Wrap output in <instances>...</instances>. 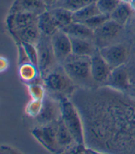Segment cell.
I'll list each match as a JSON object with an SVG mask.
<instances>
[{
  "mask_svg": "<svg viewBox=\"0 0 135 154\" xmlns=\"http://www.w3.org/2000/svg\"><path fill=\"white\" fill-rule=\"evenodd\" d=\"M36 47L38 49V70L39 74L44 78L52 71L51 69L56 59L51 37L41 35Z\"/></svg>",
  "mask_w": 135,
  "mask_h": 154,
  "instance_id": "obj_4",
  "label": "cell"
},
{
  "mask_svg": "<svg viewBox=\"0 0 135 154\" xmlns=\"http://www.w3.org/2000/svg\"><path fill=\"white\" fill-rule=\"evenodd\" d=\"M106 83H107V86L110 88L114 90L119 91H128L131 87L130 82L128 73L124 65L112 69Z\"/></svg>",
  "mask_w": 135,
  "mask_h": 154,
  "instance_id": "obj_13",
  "label": "cell"
},
{
  "mask_svg": "<svg viewBox=\"0 0 135 154\" xmlns=\"http://www.w3.org/2000/svg\"><path fill=\"white\" fill-rule=\"evenodd\" d=\"M56 129H57V143H58L57 154H59L63 150H65L76 141L71 134V132L69 131V130L63 123L61 117L56 122Z\"/></svg>",
  "mask_w": 135,
  "mask_h": 154,
  "instance_id": "obj_16",
  "label": "cell"
},
{
  "mask_svg": "<svg viewBox=\"0 0 135 154\" xmlns=\"http://www.w3.org/2000/svg\"><path fill=\"white\" fill-rule=\"evenodd\" d=\"M43 1L45 2L46 5L48 8V7H52L53 5H57L60 0H43Z\"/></svg>",
  "mask_w": 135,
  "mask_h": 154,
  "instance_id": "obj_33",
  "label": "cell"
},
{
  "mask_svg": "<svg viewBox=\"0 0 135 154\" xmlns=\"http://www.w3.org/2000/svg\"><path fill=\"white\" fill-rule=\"evenodd\" d=\"M63 69L73 82L85 83L90 78L92 79L90 72V58L77 57V59L69 60L64 63Z\"/></svg>",
  "mask_w": 135,
  "mask_h": 154,
  "instance_id": "obj_3",
  "label": "cell"
},
{
  "mask_svg": "<svg viewBox=\"0 0 135 154\" xmlns=\"http://www.w3.org/2000/svg\"><path fill=\"white\" fill-rule=\"evenodd\" d=\"M110 19H111V17L108 14H99L93 16L92 18L89 19L88 20H86V22L83 23V24L86 25L90 29L94 32L96 29H98L100 26H101L104 23L106 22Z\"/></svg>",
  "mask_w": 135,
  "mask_h": 154,
  "instance_id": "obj_27",
  "label": "cell"
},
{
  "mask_svg": "<svg viewBox=\"0 0 135 154\" xmlns=\"http://www.w3.org/2000/svg\"><path fill=\"white\" fill-rule=\"evenodd\" d=\"M20 43L26 51V54L30 62L38 68V49H37L36 45L32 44V43H27V42H20Z\"/></svg>",
  "mask_w": 135,
  "mask_h": 154,
  "instance_id": "obj_29",
  "label": "cell"
},
{
  "mask_svg": "<svg viewBox=\"0 0 135 154\" xmlns=\"http://www.w3.org/2000/svg\"><path fill=\"white\" fill-rule=\"evenodd\" d=\"M122 29V26L110 19L106 22L104 23L101 26L94 31V41L96 42V43L99 45L101 44V48L105 47L106 42H111L118 36Z\"/></svg>",
  "mask_w": 135,
  "mask_h": 154,
  "instance_id": "obj_11",
  "label": "cell"
},
{
  "mask_svg": "<svg viewBox=\"0 0 135 154\" xmlns=\"http://www.w3.org/2000/svg\"><path fill=\"white\" fill-rule=\"evenodd\" d=\"M47 10V6L43 0H15L10 13L26 12L39 16Z\"/></svg>",
  "mask_w": 135,
  "mask_h": 154,
  "instance_id": "obj_14",
  "label": "cell"
},
{
  "mask_svg": "<svg viewBox=\"0 0 135 154\" xmlns=\"http://www.w3.org/2000/svg\"><path fill=\"white\" fill-rule=\"evenodd\" d=\"M61 117V109L60 103H56L51 97H46L43 99L42 109L40 113L35 119L39 125H45L53 124L58 121Z\"/></svg>",
  "mask_w": 135,
  "mask_h": 154,
  "instance_id": "obj_9",
  "label": "cell"
},
{
  "mask_svg": "<svg viewBox=\"0 0 135 154\" xmlns=\"http://www.w3.org/2000/svg\"><path fill=\"white\" fill-rule=\"evenodd\" d=\"M12 35L15 36V38H17L20 42H27L35 45L39 42L41 37V33L38 28L37 24L20 30L18 32H14Z\"/></svg>",
  "mask_w": 135,
  "mask_h": 154,
  "instance_id": "obj_19",
  "label": "cell"
},
{
  "mask_svg": "<svg viewBox=\"0 0 135 154\" xmlns=\"http://www.w3.org/2000/svg\"><path fill=\"white\" fill-rule=\"evenodd\" d=\"M120 1L121 2H124V3H128V4H130L133 0H120Z\"/></svg>",
  "mask_w": 135,
  "mask_h": 154,
  "instance_id": "obj_36",
  "label": "cell"
},
{
  "mask_svg": "<svg viewBox=\"0 0 135 154\" xmlns=\"http://www.w3.org/2000/svg\"><path fill=\"white\" fill-rule=\"evenodd\" d=\"M61 109V119L71 132L77 143L86 144L83 120L77 107L66 97L59 100Z\"/></svg>",
  "mask_w": 135,
  "mask_h": 154,
  "instance_id": "obj_2",
  "label": "cell"
},
{
  "mask_svg": "<svg viewBox=\"0 0 135 154\" xmlns=\"http://www.w3.org/2000/svg\"><path fill=\"white\" fill-rule=\"evenodd\" d=\"M70 39L72 43V54L74 56L90 58L98 51L92 42V40L71 36Z\"/></svg>",
  "mask_w": 135,
  "mask_h": 154,
  "instance_id": "obj_15",
  "label": "cell"
},
{
  "mask_svg": "<svg viewBox=\"0 0 135 154\" xmlns=\"http://www.w3.org/2000/svg\"><path fill=\"white\" fill-rule=\"evenodd\" d=\"M121 3L120 0H97L96 5L101 14H110L112 13Z\"/></svg>",
  "mask_w": 135,
  "mask_h": 154,
  "instance_id": "obj_25",
  "label": "cell"
},
{
  "mask_svg": "<svg viewBox=\"0 0 135 154\" xmlns=\"http://www.w3.org/2000/svg\"><path fill=\"white\" fill-rule=\"evenodd\" d=\"M99 14H101V13L100 12L99 9L97 7L96 2H94L82 9L74 11L73 14V20L74 22L85 23L89 19L92 18L93 16Z\"/></svg>",
  "mask_w": 135,
  "mask_h": 154,
  "instance_id": "obj_22",
  "label": "cell"
},
{
  "mask_svg": "<svg viewBox=\"0 0 135 154\" xmlns=\"http://www.w3.org/2000/svg\"><path fill=\"white\" fill-rule=\"evenodd\" d=\"M68 36L76 38H84L89 40H94V31L88 27L83 23L72 22L68 26L62 29Z\"/></svg>",
  "mask_w": 135,
  "mask_h": 154,
  "instance_id": "obj_18",
  "label": "cell"
},
{
  "mask_svg": "<svg viewBox=\"0 0 135 154\" xmlns=\"http://www.w3.org/2000/svg\"><path fill=\"white\" fill-rule=\"evenodd\" d=\"M96 1L97 0H60L56 7H63L74 12Z\"/></svg>",
  "mask_w": 135,
  "mask_h": 154,
  "instance_id": "obj_24",
  "label": "cell"
},
{
  "mask_svg": "<svg viewBox=\"0 0 135 154\" xmlns=\"http://www.w3.org/2000/svg\"><path fill=\"white\" fill-rule=\"evenodd\" d=\"M37 26L41 35L48 37H52L56 32L60 30L50 10H46L38 16Z\"/></svg>",
  "mask_w": 135,
  "mask_h": 154,
  "instance_id": "obj_17",
  "label": "cell"
},
{
  "mask_svg": "<svg viewBox=\"0 0 135 154\" xmlns=\"http://www.w3.org/2000/svg\"><path fill=\"white\" fill-rule=\"evenodd\" d=\"M38 16L26 12H14L10 13L6 20L7 26L11 33L18 32L25 28L37 24Z\"/></svg>",
  "mask_w": 135,
  "mask_h": 154,
  "instance_id": "obj_10",
  "label": "cell"
},
{
  "mask_svg": "<svg viewBox=\"0 0 135 154\" xmlns=\"http://www.w3.org/2000/svg\"><path fill=\"white\" fill-rule=\"evenodd\" d=\"M134 29H135V26H134Z\"/></svg>",
  "mask_w": 135,
  "mask_h": 154,
  "instance_id": "obj_37",
  "label": "cell"
},
{
  "mask_svg": "<svg viewBox=\"0 0 135 154\" xmlns=\"http://www.w3.org/2000/svg\"><path fill=\"white\" fill-rule=\"evenodd\" d=\"M38 74V68L32 63H23L19 67V75L21 80L28 83H32L33 81H35Z\"/></svg>",
  "mask_w": 135,
  "mask_h": 154,
  "instance_id": "obj_23",
  "label": "cell"
},
{
  "mask_svg": "<svg viewBox=\"0 0 135 154\" xmlns=\"http://www.w3.org/2000/svg\"><path fill=\"white\" fill-rule=\"evenodd\" d=\"M50 12L55 20V21L58 24L60 30H62L74 22L73 20L74 12L69 9H65L63 7H54L53 9H50Z\"/></svg>",
  "mask_w": 135,
  "mask_h": 154,
  "instance_id": "obj_20",
  "label": "cell"
},
{
  "mask_svg": "<svg viewBox=\"0 0 135 154\" xmlns=\"http://www.w3.org/2000/svg\"><path fill=\"white\" fill-rule=\"evenodd\" d=\"M75 105L83 120L86 145L105 154H135V101L112 88L88 95Z\"/></svg>",
  "mask_w": 135,
  "mask_h": 154,
  "instance_id": "obj_1",
  "label": "cell"
},
{
  "mask_svg": "<svg viewBox=\"0 0 135 154\" xmlns=\"http://www.w3.org/2000/svg\"><path fill=\"white\" fill-rule=\"evenodd\" d=\"M20 154H21V153H20Z\"/></svg>",
  "mask_w": 135,
  "mask_h": 154,
  "instance_id": "obj_38",
  "label": "cell"
},
{
  "mask_svg": "<svg viewBox=\"0 0 135 154\" xmlns=\"http://www.w3.org/2000/svg\"><path fill=\"white\" fill-rule=\"evenodd\" d=\"M86 151H87V146L86 144L74 142V144L69 146L59 154H86Z\"/></svg>",
  "mask_w": 135,
  "mask_h": 154,
  "instance_id": "obj_30",
  "label": "cell"
},
{
  "mask_svg": "<svg viewBox=\"0 0 135 154\" xmlns=\"http://www.w3.org/2000/svg\"><path fill=\"white\" fill-rule=\"evenodd\" d=\"M46 86L57 93H67L74 90V82L63 69L52 70L44 77Z\"/></svg>",
  "mask_w": 135,
  "mask_h": 154,
  "instance_id": "obj_6",
  "label": "cell"
},
{
  "mask_svg": "<svg viewBox=\"0 0 135 154\" xmlns=\"http://www.w3.org/2000/svg\"><path fill=\"white\" fill-rule=\"evenodd\" d=\"M133 12H134V9H132L129 4L121 2L115 9V10L110 14V17H111V20L116 21L119 25L123 26L129 20Z\"/></svg>",
  "mask_w": 135,
  "mask_h": 154,
  "instance_id": "obj_21",
  "label": "cell"
},
{
  "mask_svg": "<svg viewBox=\"0 0 135 154\" xmlns=\"http://www.w3.org/2000/svg\"><path fill=\"white\" fill-rule=\"evenodd\" d=\"M86 154H105L100 152H98V151H95L94 149H91V148H88L87 147V151H86Z\"/></svg>",
  "mask_w": 135,
  "mask_h": 154,
  "instance_id": "obj_35",
  "label": "cell"
},
{
  "mask_svg": "<svg viewBox=\"0 0 135 154\" xmlns=\"http://www.w3.org/2000/svg\"><path fill=\"white\" fill-rule=\"evenodd\" d=\"M54 54L57 60H66L72 54V43L70 36L59 30L51 37Z\"/></svg>",
  "mask_w": 135,
  "mask_h": 154,
  "instance_id": "obj_8",
  "label": "cell"
},
{
  "mask_svg": "<svg viewBox=\"0 0 135 154\" xmlns=\"http://www.w3.org/2000/svg\"><path fill=\"white\" fill-rule=\"evenodd\" d=\"M56 122L50 125L36 126L32 131L33 137L44 148L54 154L58 153Z\"/></svg>",
  "mask_w": 135,
  "mask_h": 154,
  "instance_id": "obj_5",
  "label": "cell"
},
{
  "mask_svg": "<svg viewBox=\"0 0 135 154\" xmlns=\"http://www.w3.org/2000/svg\"><path fill=\"white\" fill-rule=\"evenodd\" d=\"M43 100L31 99L26 106V113L29 117L36 119L42 109Z\"/></svg>",
  "mask_w": 135,
  "mask_h": 154,
  "instance_id": "obj_28",
  "label": "cell"
},
{
  "mask_svg": "<svg viewBox=\"0 0 135 154\" xmlns=\"http://www.w3.org/2000/svg\"><path fill=\"white\" fill-rule=\"evenodd\" d=\"M28 92L32 99L43 100L46 97L45 88L38 82L30 83L28 85Z\"/></svg>",
  "mask_w": 135,
  "mask_h": 154,
  "instance_id": "obj_26",
  "label": "cell"
},
{
  "mask_svg": "<svg viewBox=\"0 0 135 154\" xmlns=\"http://www.w3.org/2000/svg\"><path fill=\"white\" fill-rule=\"evenodd\" d=\"M0 67H1V71H4L9 67V61L8 59L4 57H1V63H0Z\"/></svg>",
  "mask_w": 135,
  "mask_h": 154,
  "instance_id": "obj_32",
  "label": "cell"
},
{
  "mask_svg": "<svg viewBox=\"0 0 135 154\" xmlns=\"http://www.w3.org/2000/svg\"><path fill=\"white\" fill-rule=\"evenodd\" d=\"M112 69L100 56L99 50L90 57V72L92 80L96 82H106Z\"/></svg>",
  "mask_w": 135,
  "mask_h": 154,
  "instance_id": "obj_12",
  "label": "cell"
},
{
  "mask_svg": "<svg viewBox=\"0 0 135 154\" xmlns=\"http://www.w3.org/2000/svg\"><path fill=\"white\" fill-rule=\"evenodd\" d=\"M99 53L112 69L124 65L128 54L127 48L122 44L102 47L99 49Z\"/></svg>",
  "mask_w": 135,
  "mask_h": 154,
  "instance_id": "obj_7",
  "label": "cell"
},
{
  "mask_svg": "<svg viewBox=\"0 0 135 154\" xmlns=\"http://www.w3.org/2000/svg\"><path fill=\"white\" fill-rule=\"evenodd\" d=\"M128 96L131 98H133L135 101V87H130L128 90Z\"/></svg>",
  "mask_w": 135,
  "mask_h": 154,
  "instance_id": "obj_34",
  "label": "cell"
},
{
  "mask_svg": "<svg viewBox=\"0 0 135 154\" xmlns=\"http://www.w3.org/2000/svg\"><path fill=\"white\" fill-rule=\"evenodd\" d=\"M0 154H20V152L11 146L1 145Z\"/></svg>",
  "mask_w": 135,
  "mask_h": 154,
  "instance_id": "obj_31",
  "label": "cell"
}]
</instances>
